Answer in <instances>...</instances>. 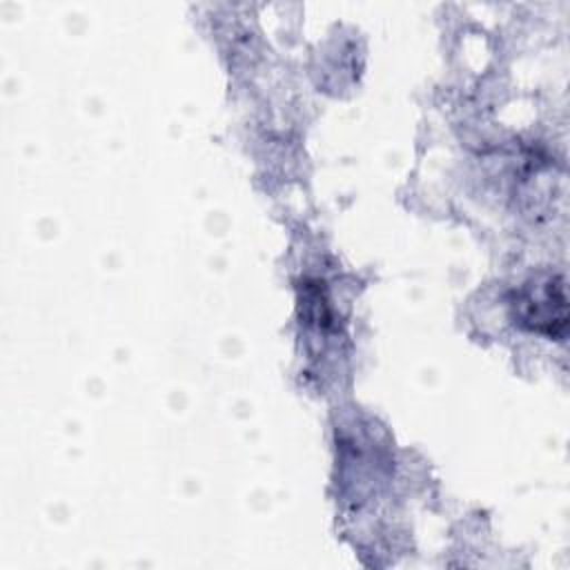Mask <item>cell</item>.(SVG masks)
<instances>
[{
  "label": "cell",
  "instance_id": "6da1fadb",
  "mask_svg": "<svg viewBox=\"0 0 570 570\" xmlns=\"http://www.w3.org/2000/svg\"><path fill=\"white\" fill-rule=\"evenodd\" d=\"M514 321L537 334L554 341L566 338L568 330V298L563 276H543L528 281L512 298Z\"/></svg>",
  "mask_w": 570,
  "mask_h": 570
}]
</instances>
